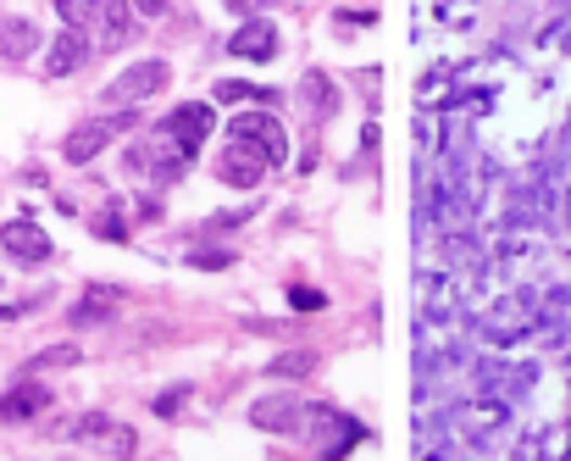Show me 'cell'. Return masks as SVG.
I'll list each match as a JSON object with an SVG mask.
<instances>
[{
    "label": "cell",
    "instance_id": "8fae6325",
    "mask_svg": "<svg viewBox=\"0 0 571 461\" xmlns=\"http://www.w3.org/2000/svg\"><path fill=\"white\" fill-rule=\"evenodd\" d=\"M228 51L239 56V62H272L277 56V28L267 17H256V23H245L239 34L228 39Z\"/></svg>",
    "mask_w": 571,
    "mask_h": 461
},
{
    "label": "cell",
    "instance_id": "ba28073f",
    "mask_svg": "<svg viewBox=\"0 0 571 461\" xmlns=\"http://www.w3.org/2000/svg\"><path fill=\"white\" fill-rule=\"evenodd\" d=\"M0 245H7V256H17V261H51V234H44L39 222H28V217H12V222H0Z\"/></svg>",
    "mask_w": 571,
    "mask_h": 461
},
{
    "label": "cell",
    "instance_id": "9c48e42d",
    "mask_svg": "<svg viewBox=\"0 0 571 461\" xmlns=\"http://www.w3.org/2000/svg\"><path fill=\"white\" fill-rule=\"evenodd\" d=\"M89 34L83 28H62L56 39H51V51H44V78H73L83 62H89Z\"/></svg>",
    "mask_w": 571,
    "mask_h": 461
},
{
    "label": "cell",
    "instance_id": "5bb4252c",
    "mask_svg": "<svg viewBox=\"0 0 571 461\" xmlns=\"http://www.w3.org/2000/svg\"><path fill=\"white\" fill-rule=\"evenodd\" d=\"M122 306V290H106V284H94L78 306H73V329H94V322H106L112 311Z\"/></svg>",
    "mask_w": 571,
    "mask_h": 461
},
{
    "label": "cell",
    "instance_id": "44dd1931",
    "mask_svg": "<svg viewBox=\"0 0 571 461\" xmlns=\"http://www.w3.org/2000/svg\"><path fill=\"white\" fill-rule=\"evenodd\" d=\"M289 306H295V311H300V306H306V311H316V306H322V295H316V290H289Z\"/></svg>",
    "mask_w": 571,
    "mask_h": 461
},
{
    "label": "cell",
    "instance_id": "52a82bcc",
    "mask_svg": "<svg viewBox=\"0 0 571 461\" xmlns=\"http://www.w3.org/2000/svg\"><path fill=\"white\" fill-rule=\"evenodd\" d=\"M122 123H128V117H89V123H78L67 140H62V156H67L73 167H89V162L122 133Z\"/></svg>",
    "mask_w": 571,
    "mask_h": 461
},
{
    "label": "cell",
    "instance_id": "7a4b0ae2",
    "mask_svg": "<svg viewBox=\"0 0 571 461\" xmlns=\"http://www.w3.org/2000/svg\"><path fill=\"white\" fill-rule=\"evenodd\" d=\"M172 84V67L161 62V56H145V62H133V67H122L106 89H101V101L106 106H122V112H133L139 101H151V95H161V89Z\"/></svg>",
    "mask_w": 571,
    "mask_h": 461
},
{
    "label": "cell",
    "instance_id": "6da1fadb",
    "mask_svg": "<svg viewBox=\"0 0 571 461\" xmlns=\"http://www.w3.org/2000/svg\"><path fill=\"white\" fill-rule=\"evenodd\" d=\"M300 428H306V445H311L316 461H345L355 445H366V423L339 411V406H327V400H306Z\"/></svg>",
    "mask_w": 571,
    "mask_h": 461
},
{
    "label": "cell",
    "instance_id": "e0dca14e",
    "mask_svg": "<svg viewBox=\"0 0 571 461\" xmlns=\"http://www.w3.org/2000/svg\"><path fill=\"white\" fill-rule=\"evenodd\" d=\"M56 12H62L67 28H83V34H89V23H94V0H56Z\"/></svg>",
    "mask_w": 571,
    "mask_h": 461
},
{
    "label": "cell",
    "instance_id": "277c9868",
    "mask_svg": "<svg viewBox=\"0 0 571 461\" xmlns=\"http://www.w3.org/2000/svg\"><path fill=\"white\" fill-rule=\"evenodd\" d=\"M250 428L261 434H300V418H306V395L300 389H267L250 400Z\"/></svg>",
    "mask_w": 571,
    "mask_h": 461
},
{
    "label": "cell",
    "instance_id": "7402d4cb",
    "mask_svg": "<svg viewBox=\"0 0 571 461\" xmlns=\"http://www.w3.org/2000/svg\"><path fill=\"white\" fill-rule=\"evenodd\" d=\"M0 317H7V311H0Z\"/></svg>",
    "mask_w": 571,
    "mask_h": 461
},
{
    "label": "cell",
    "instance_id": "2e32d148",
    "mask_svg": "<svg viewBox=\"0 0 571 461\" xmlns=\"http://www.w3.org/2000/svg\"><path fill=\"white\" fill-rule=\"evenodd\" d=\"M78 345H51V350H39L34 361H28V373L23 379H39V373H51V367H78Z\"/></svg>",
    "mask_w": 571,
    "mask_h": 461
},
{
    "label": "cell",
    "instance_id": "9a60e30c",
    "mask_svg": "<svg viewBox=\"0 0 571 461\" xmlns=\"http://www.w3.org/2000/svg\"><path fill=\"white\" fill-rule=\"evenodd\" d=\"M316 367H322L316 350H283L277 361H267V373H272V379H311Z\"/></svg>",
    "mask_w": 571,
    "mask_h": 461
},
{
    "label": "cell",
    "instance_id": "ac0fdd59",
    "mask_svg": "<svg viewBox=\"0 0 571 461\" xmlns=\"http://www.w3.org/2000/svg\"><path fill=\"white\" fill-rule=\"evenodd\" d=\"M183 395L189 389H161L156 395V418H183Z\"/></svg>",
    "mask_w": 571,
    "mask_h": 461
},
{
    "label": "cell",
    "instance_id": "d6986e66",
    "mask_svg": "<svg viewBox=\"0 0 571 461\" xmlns=\"http://www.w3.org/2000/svg\"><path fill=\"white\" fill-rule=\"evenodd\" d=\"M94 234H101V240H128V228H122V222H117V217L106 212L101 222H94Z\"/></svg>",
    "mask_w": 571,
    "mask_h": 461
},
{
    "label": "cell",
    "instance_id": "4fadbf2b",
    "mask_svg": "<svg viewBox=\"0 0 571 461\" xmlns=\"http://www.w3.org/2000/svg\"><path fill=\"white\" fill-rule=\"evenodd\" d=\"M94 12H101V44H94V51H117L133 34V7L128 0H94Z\"/></svg>",
    "mask_w": 571,
    "mask_h": 461
},
{
    "label": "cell",
    "instance_id": "ffe728a7",
    "mask_svg": "<svg viewBox=\"0 0 571 461\" xmlns=\"http://www.w3.org/2000/svg\"><path fill=\"white\" fill-rule=\"evenodd\" d=\"M139 17H167V0H128Z\"/></svg>",
    "mask_w": 571,
    "mask_h": 461
},
{
    "label": "cell",
    "instance_id": "5b68a950",
    "mask_svg": "<svg viewBox=\"0 0 571 461\" xmlns=\"http://www.w3.org/2000/svg\"><path fill=\"white\" fill-rule=\"evenodd\" d=\"M228 133H233V140H245V145H256L272 167L289 162V133H283V123L272 112H239L228 123Z\"/></svg>",
    "mask_w": 571,
    "mask_h": 461
},
{
    "label": "cell",
    "instance_id": "3957f363",
    "mask_svg": "<svg viewBox=\"0 0 571 461\" xmlns=\"http://www.w3.org/2000/svg\"><path fill=\"white\" fill-rule=\"evenodd\" d=\"M206 133H211V106L189 101V106H178V112L156 128V145H161V151H172V167L183 172V162L206 145Z\"/></svg>",
    "mask_w": 571,
    "mask_h": 461
},
{
    "label": "cell",
    "instance_id": "7c38bea8",
    "mask_svg": "<svg viewBox=\"0 0 571 461\" xmlns=\"http://www.w3.org/2000/svg\"><path fill=\"white\" fill-rule=\"evenodd\" d=\"M39 44L44 39H39V28L28 17H0V56H7V62H28Z\"/></svg>",
    "mask_w": 571,
    "mask_h": 461
},
{
    "label": "cell",
    "instance_id": "30bf717a",
    "mask_svg": "<svg viewBox=\"0 0 571 461\" xmlns=\"http://www.w3.org/2000/svg\"><path fill=\"white\" fill-rule=\"evenodd\" d=\"M51 384H39V379H23V384H12L7 395H0V423H28V418H39V411H51Z\"/></svg>",
    "mask_w": 571,
    "mask_h": 461
},
{
    "label": "cell",
    "instance_id": "8992f818",
    "mask_svg": "<svg viewBox=\"0 0 571 461\" xmlns=\"http://www.w3.org/2000/svg\"><path fill=\"white\" fill-rule=\"evenodd\" d=\"M267 172H272V162H267L256 145H245V140H228L222 156H217V178L233 183V190H261Z\"/></svg>",
    "mask_w": 571,
    "mask_h": 461
}]
</instances>
